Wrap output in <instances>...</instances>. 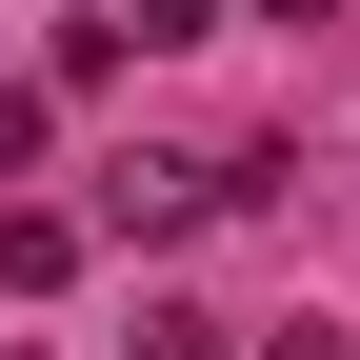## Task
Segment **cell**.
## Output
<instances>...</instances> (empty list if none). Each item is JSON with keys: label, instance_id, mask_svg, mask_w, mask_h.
<instances>
[{"label": "cell", "instance_id": "3957f363", "mask_svg": "<svg viewBox=\"0 0 360 360\" xmlns=\"http://www.w3.org/2000/svg\"><path fill=\"white\" fill-rule=\"evenodd\" d=\"M260 20H340V0H260Z\"/></svg>", "mask_w": 360, "mask_h": 360}, {"label": "cell", "instance_id": "7a4b0ae2", "mask_svg": "<svg viewBox=\"0 0 360 360\" xmlns=\"http://www.w3.org/2000/svg\"><path fill=\"white\" fill-rule=\"evenodd\" d=\"M20 160H40V101H20V80H0V180H20Z\"/></svg>", "mask_w": 360, "mask_h": 360}, {"label": "cell", "instance_id": "6da1fadb", "mask_svg": "<svg viewBox=\"0 0 360 360\" xmlns=\"http://www.w3.org/2000/svg\"><path fill=\"white\" fill-rule=\"evenodd\" d=\"M0 281H20V300H40V281H80V220H60V200H20V220H0Z\"/></svg>", "mask_w": 360, "mask_h": 360}]
</instances>
